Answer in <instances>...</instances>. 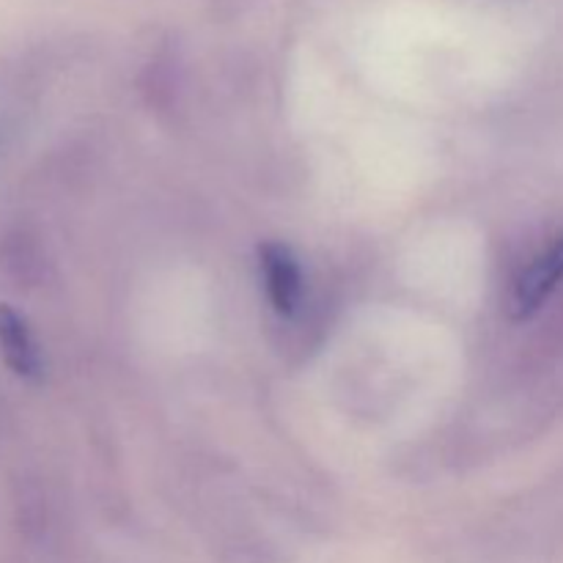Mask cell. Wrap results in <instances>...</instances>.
Instances as JSON below:
<instances>
[{
    "label": "cell",
    "instance_id": "cell-1",
    "mask_svg": "<svg viewBox=\"0 0 563 563\" xmlns=\"http://www.w3.org/2000/svg\"><path fill=\"white\" fill-rule=\"evenodd\" d=\"M0 357L20 379L36 383L44 374L42 350L27 319L9 302H0Z\"/></svg>",
    "mask_w": 563,
    "mask_h": 563
},
{
    "label": "cell",
    "instance_id": "cell-2",
    "mask_svg": "<svg viewBox=\"0 0 563 563\" xmlns=\"http://www.w3.org/2000/svg\"><path fill=\"white\" fill-rule=\"evenodd\" d=\"M258 262H262L264 286H267L275 311L284 317L295 313L302 297V273L291 247L280 242H264L258 247Z\"/></svg>",
    "mask_w": 563,
    "mask_h": 563
},
{
    "label": "cell",
    "instance_id": "cell-3",
    "mask_svg": "<svg viewBox=\"0 0 563 563\" xmlns=\"http://www.w3.org/2000/svg\"><path fill=\"white\" fill-rule=\"evenodd\" d=\"M563 280V236L555 245H550L542 256L533 258V264L528 269H522V275L517 278L515 286V313L520 319L531 317L544 300L555 291Z\"/></svg>",
    "mask_w": 563,
    "mask_h": 563
}]
</instances>
